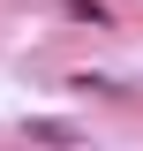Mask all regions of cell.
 Returning <instances> with one entry per match:
<instances>
[{
	"mask_svg": "<svg viewBox=\"0 0 143 151\" xmlns=\"http://www.w3.org/2000/svg\"><path fill=\"white\" fill-rule=\"evenodd\" d=\"M60 23H75V30H121V15L106 0H60Z\"/></svg>",
	"mask_w": 143,
	"mask_h": 151,
	"instance_id": "6da1fadb",
	"label": "cell"
}]
</instances>
